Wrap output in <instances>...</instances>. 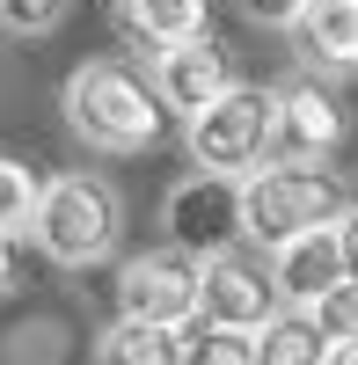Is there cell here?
I'll list each match as a JSON object with an SVG mask.
<instances>
[{
    "label": "cell",
    "instance_id": "1",
    "mask_svg": "<svg viewBox=\"0 0 358 365\" xmlns=\"http://www.w3.org/2000/svg\"><path fill=\"white\" fill-rule=\"evenodd\" d=\"M161 88L139 81L125 58H88L66 81V125L96 146V154H139L161 139Z\"/></svg>",
    "mask_w": 358,
    "mask_h": 365
},
{
    "label": "cell",
    "instance_id": "2",
    "mask_svg": "<svg viewBox=\"0 0 358 365\" xmlns=\"http://www.w3.org/2000/svg\"><path fill=\"white\" fill-rule=\"evenodd\" d=\"M344 190L329 168L314 161H263L242 175V234L256 241V249H278V241L307 234V227H329L344 220Z\"/></svg>",
    "mask_w": 358,
    "mask_h": 365
},
{
    "label": "cell",
    "instance_id": "3",
    "mask_svg": "<svg viewBox=\"0 0 358 365\" xmlns=\"http://www.w3.org/2000/svg\"><path fill=\"white\" fill-rule=\"evenodd\" d=\"M117 220H125V212H117V190H110L103 175H51L44 197H37V220H29V234H37V249H44L51 263L81 270V263L110 256Z\"/></svg>",
    "mask_w": 358,
    "mask_h": 365
},
{
    "label": "cell",
    "instance_id": "4",
    "mask_svg": "<svg viewBox=\"0 0 358 365\" xmlns=\"http://www.w3.org/2000/svg\"><path fill=\"white\" fill-rule=\"evenodd\" d=\"M271 117H278L271 88H227L220 103H205L198 117H183L190 161L205 175H234V182H242L249 168L271 161Z\"/></svg>",
    "mask_w": 358,
    "mask_h": 365
},
{
    "label": "cell",
    "instance_id": "5",
    "mask_svg": "<svg viewBox=\"0 0 358 365\" xmlns=\"http://www.w3.org/2000/svg\"><path fill=\"white\" fill-rule=\"evenodd\" d=\"M198 285H205V314L213 322H242V329H263L278 314V270L263 263L249 241H220V249L198 256Z\"/></svg>",
    "mask_w": 358,
    "mask_h": 365
},
{
    "label": "cell",
    "instance_id": "6",
    "mask_svg": "<svg viewBox=\"0 0 358 365\" xmlns=\"http://www.w3.org/2000/svg\"><path fill=\"white\" fill-rule=\"evenodd\" d=\"M117 314H139V322H198L205 314V285H198V256L190 249H154V256H132L117 270Z\"/></svg>",
    "mask_w": 358,
    "mask_h": 365
},
{
    "label": "cell",
    "instance_id": "7",
    "mask_svg": "<svg viewBox=\"0 0 358 365\" xmlns=\"http://www.w3.org/2000/svg\"><path fill=\"white\" fill-rule=\"evenodd\" d=\"M168 227H175V249H190V256L234 241V234H242V182H234V175L183 182V190L168 197Z\"/></svg>",
    "mask_w": 358,
    "mask_h": 365
},
{
    "label": "cell",
    "instance_id": "8",
    "mask_svg": "<svg viewBox=\"0 0 358 365\" xmlns=\"http://www.w3.org/2000/svg\"><path fill=\"white\" fill-rule=\"evenodd\" d=\"M271 270H278V292L300 299V307H322L337 285H344V241H337V220L329 227H307L271 249Z\"/></svg>",
    "mask_w": 358,
    "mask_h": 365
},
{
    "label": "cell",
    "instance_id": "9",
    "mask_svg": "<svg viewBox=\"0 0 358 365\" xmlns=\"http://www.w3.org/2000/svg\"><path fill=\"white\" fill-rule=\"evenodd\" d=\"M344 139V110L322 88H278V117H271V161H322Z\"/></svg>",
    "mask_w": 358,
    "mask_h": 365
},
{
    "label": "cell",
    "instance_id": "10",
    "mask_svg": "<svg viewBox=\"0 0 358 365\" xmlns=\"http://www.w3.org/2000/svg\"><path fill=\"white\" fill-rule=\"evenodd\" d=\"M154 88H161V103H168V110L198 117L205 103H220L234 81H227V58H220V44H213V37H190V44H168V51H154Z\"/></svg>",
    "mask_w": 358,
    "mask_h": 365
},
{
    "label": "cell",
    "instance_id": "11",
    "mask_svg": "<svg viewBox=\"0 0 358 365\" xmlns=\"http://www.w3.org/2000/svg\"><path fill=\"white\" fill-rule=\"evenodd\" d=\"M337 336L322 307H300V299H285V307L256 329V365H337Z\"/></svg>",
    "mask_w": 358,
    "mask_h": 365
},
{
    "label": "cell",
    "instance_id": "12",
    "mask_svg": "<svg viewBox=\"0 0 358 365\" xmlns=\"http://www.w3.org/2000/svg\"><path fill=\"white\" fill-rule=\"evenodd\" d=\"M190 358V329L183 322H139L117 314L96 344V365H183Z\"/></svg>",
    "mask_w": 358,
    "mask_h": 365
},
{
    "label": "cell",
    "instance_id": "13",
    "mask_svg": "<svg viewBox=\"0 0 358 365\" xmlns=\"http://www.w3.org/2000/svg\"><path fill=\"white\" fill-rule=\"evenodd\" d=\"M292 37L314 66L329 73H351L358 66V0H307L300 15H292Z\"/></svg>",
    "mask_w": 358,
    "mask_h": 365
},
{
    "label": "cell",
    "instance_id": "14",
    "mask_svg": "<svg viewBox=\"0 0 358 365\" xmlns=\"http://www.w3.org/2000/svg\"><path fill=\"white\" fill-rule=\"evenodd\" d=\"M117 15H125L132 44H146V51L205 37V0H117Z\"/></svg>",
    "mask_w": 358,
    "mask_h": 365
},
{
    "label": "cell",
    "instance_id": "15",
    "mask_svg": "<svg viewBox=\"0 0 358 365\" xmlns=\"http://www.w3.org/2000/svg\"><path fill=\"white\" fill-rule=\"evenodd\" d=\"M183 365H256V329L198 314V322H190V358H183Z\"/></svg>",
    "mask_w": 358,
    "mask_h": 365
},
{
    "label": "cell",
    "instance_id": "16",
    "mask_svg": "<svg viewBox=\"0 0 358 365\" xmlns=\"http://www.w3.org/2000/svg\"><path fill=\"white\" fill-rule=\"evenodd\" d=\"M37 197H44V182L29 175L15 154H0V234H22L29 220H37Z\"/></svg>",
    "mask_w": 358,
    "mask_h": 365
},
{
    "label": "cell",
    "instance_id": "17",
    "mask_svg": "<svg viewBox=\"0 0 358 365\" xmlns=\"http://www.w3.org/2000/svg\"><path fill=\"white\" fill-rule=\"evenodd\" d=\"M73 0H0V29H15V37H44V29L66 22Z\"/></svg>",
    "mask_w": 358,
    "mask_h": 365
},
{
    "label": "cell",
    "instance_id": "18",
    "mask_svg": "<svg viewBox=\"0 0 358 365\" xmlns=\"http://www.w3.org/2000/svg\"><path fill=\"white\" fill-rule=\"evenodd\" d=\"M322 322H329V336H337V344H358V292L337 285L329 299H322Z\"/></svg>",
    "mask_w": 358,
    "mask_h": 365
},
{
    "label": "cell",
    "instance_id": "19",
    "mask_svg": "<svg viewBox=\"0 0 358 365\" xmlns=\"http://www.w3.org/2000/svg\"><path fill=\"white\" fill-rule=\"evenodd\" d=\"M307 0H242V15L249 22H278V29H292V15H300Z\"/></svg>",
    "mask_w": 358,
    "mask_h": 365
},
{
    "label": "cell",
    "instance_id": "20",
    "mask_svg": "<svg viewBox=\"0 0 358 365\" xmlns=\"http://www.w3.org/2000/svg\"><path fill=\"white\" fill-rule=\"evenodd\" d=\"M337 241H344V285L358 292V205H351L344 220H337Z\"/></svg>",
    "mask_w": 358,
    "mask_h": 365
},
{
    "label": "cell",
    "instance_id": "21",
    "mask_svg": "<svg viewBox=\"0 0 358 365\" xmlns=\"http://www.w3.org/2000/svg\"><path fill=\"white\" fill-rule=\"evenodd\" d=\"M15 285V234H0V292Z\"/></svg>",
    "mask_w": 358,
    "mask_h": 365
},
{
    "label": "cell",
    "instance_id": "22",
    "mask_svg": "<svg viewBox=\"0 0 358 365\" xmlns=\"http://www.w3.org/2000/svg\"><path fill=\"white\" fill-rule=\"evenodd\" d=\"M337 365H358V344H344V351H337Z\"/></svg>",
    "mask_w": 358,
    "mask_h": 365
}]
</instances>
